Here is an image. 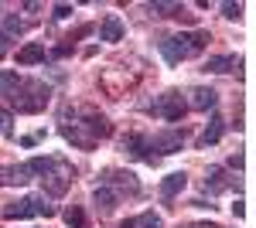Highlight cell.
<instances>
[{
    "label": "cell",
    "instance_id": "cell-9",
    "mask_svg": "<svg viewBox=\"0 0 256 228\" xmlns=\"http://www.w3.org/2000/svg\"><path fill=\"white\" fill-rule=\"evenodd\" d=\"M184 102H188V109L208 113V109L218 102V92H216V89H208V85H195V89L188 92V99H184Z\"/></svg>",
    "mask_w": 256,
    "mask_h": 228
},
{
    "label": "cell",
    "instance_id": "cell-23",
    "mask_svg": "<svg viewBox=\"0 0 256 228\" xmlns=\"http://www.w3.org/2000/svg\"><path fill=\"white\" fill-rule=\"evenodd\" d=\"M134 222H137V228H164V218L154 215V211H144V215L134 218Z\"/></svg>",
    "mask_w": 256,
    "mask_h": 228
},
{
    "label": "cell",
    "instance_id": "cell-31",
    "mask_svg": "<svg viewBox=\"0 0 256 228\" xmlns=\"http://www.w3.org/2000/svg\"><path fill=\"white\" fill-rule=\"evenodd\" d=\"M120 228H137V222H134V218H126V222H123Z\"/></svg>",
    "mask_w": 256,
    "mask_h": 228
},
{
    "label": "cell",
    "instance_id": "cell-18",
    "mask_svg": "<svg viewBox=\"0 0 256 228\" xmlns=\"http://www.w3.org/2000/svg\"><path fill=\"white\" fill-rule=\"evenodd\" d=\"M99 38L102 41H123V20L116 14H110V17L99 24Z\"/></svg>",
    "mask_w": 256,
    "mask_h": 228
},
{
    "label": "cell",
    "instance_id": "cell-25",
    "mask_svg": "<svg viewBox=\"0 0 256 228\" xmlns=\"http://www.w3.org/2000/svg\"><path fill=\"white\" fill-rule=\"evenodd\" d=\"M147 10H150V14H168V10L174 14L178 3H164V0H158V3H147Z\"/></svg>",
    "mask_w": 256,
    "mask_h": 228
},
{
    "label": "cell",
    "instance_id": "cell-17",
    "mask_svg": "<svg viewBox=\"0 0 256 228\" xmlns=\"http://www.w3.org/2000/svg\"><path fill=\"white\" fill-rule=\"evenodd\" d=\"M232 188V181L226 177V171L222 167H208V174H205V191L208 194H222V191Z\"/></svg>",
    "mask_w": 256,
    "mask_h": 228
},
{
    "label": "cell",
    "instance_id": "cell-6",
    "mask_svg": "<svg viewBox=\"0 0 256 228\" xmlns=\"http://www.w3.org/2000/svg\"><path fill=\"white\" fill-rule=\"evenodd\" d=\"M188 109V102H184V95L178 92V89H168L164 95H158V102L150 106V113L160 116V119H168V123H178L181 116Z\"/></svg>",
    "mask_w": 256,
    "mask_h": 228
},
{
    "label": "cell",
    "instance_id": "cell-27",
    "mask_svg": "<svg viewBox=\"0 0 256 228\" xmlns=\"http://www.w3.org/2000/svg\"><path fill=\"white\" fill-rule=\"evenodd\" d=\"M72 48H76V41H72V38H65V41H62V44H58V48L52 51V58H65V55H68V51H72Z\"/></svg>",
    "mask_w": 256,
    "mask_h": 228
},
{
    "label": "cell",
    "instance_id": "cell-14",
    "mask_svg": "<svg viewBox=\"0 0 256 228\" xmlns=\"http://www.w3.org/2000/svg\"><path fill=\"white\" fill-rule=\"evenodd\" d=\"M24 31H28V24H24L18 14H0V48H4L10 38L24 34Z\"/></svg>",
    "mask_w": 256,
    "mask_h": 228
},
{
    "label": "cell",
    "instance_id": "cell-4",
    "mask_svg": "<svg viewBox=\"0 0 256 228\" xmlns=\"http://www.w3.org/2000/svg\"><path fill=\"white\" fill-rule=\"evenodd\" d=\"M52 215H55V205H48L44 194H28V198H20V201L4 208L7 222H14V218H52Z\"/></svg>",
    "mask_w": 256,
    "mask_h": 228
},
{
    "label": "cell",
    "instance_id": "cell-3",
    "mask_svg": "<svg viewBox=\"0 0 256 228\" xmlns=\"http://www.w3.org/2000/svg\"><path fill=\"white\" fill-rule=\"evenodd\" d=\"M72 181H76V167L68 164V160H62V157H48V167L41 174V188L48 198H62L65 191L72 188Z\"/></svg>",
    "mask_w": 256,
    "mask_h": 228
},
{
    "label": "cell",
    "instance_id": "cell-29",
    "mask_svg": "<svg viewBox=\"0 0 256 228\" xmlns=\"http://www.w3.org/2000/svg\"><path fill=\"white\" fill-rule=\"evenodd\" d=\"M229 167H232V171H242V153H232V157H229Z\"/></svg>",
    "mask_w": 256,
    "mask_h": 228
},
{
    "label": "cell",
    "instance_id": "cell-11",
    "mask_svg": "<svg viewBox=\"0 0 256 228\" xmlns=\"http://www.w3.org/2000/svg\"><path fill=\"white\" fill-rule=\"evenodd\" d=\"M62 136H65L72 147H79V150H92V147H96V140L86 133L82 123H65V126H62Z\"/></svg>",
    "mask_w": 256,
    "mask_h": 228
},
{
    "label": "cell",
    "instance_id": "cell-26",
    "mask_svg": "<svg viewBox=\"0 0 256 228\" xmlns=\"http://www.w3.org/2000/svg\"><path fill=\"white\" fill-rule=\"evenodd\" d=\"M52 17H55V20L72 17V3H55V7H52Z\"/></svg>",
    "mask_w": 256,
    "mask_h": 228
},
{
    "label": "cell",
    "instance_id": "cell-24",
    "mask_svg": "<svg viewBox=\"0 0 256 228\" xmlns=\"http://www.w3.org/2000/svg\"><path fill=\"white\" fill-rule=\"evenodd\" d=\"M0 133L7 136V140L14 136V116L7 113V109H0Z\"/></svg>",
    "mask_w": 256,
    "mask_h": 228
},
{
    "label": "cell",
    "instance_id": "cell-22",
    "mask_svg": "<svg viewBox=\"0 0 256 228\" xmlns=\"http://www.w3.org/2000/svg\"><path fill=\"white\" fill-rule=\"evenodd\" d=\"M18 82H20V75H18V72L4 68V72H0V95H10L14 89H18Z\"/></svg>",
    "mask_w": 256,
    "mask_h": 228
},
{
    "label": "cell",
    "instance_id": "cell-15",
    "mask_svg": "<svg viewBox=\"0 0 256 228\" xmlns=\"http://www.w3.org/2000/svg\"><path fill=\"white\" fill-rule=\"evenodd\" d=\"M123 150L134 153V157H140V160H150V164H154V153H150V143H147V136H144V133H126Z\"/></svg>",
    "mask_w": 256,
    "mask_h": 228
},
{
    "label": "cell",
    "instance_id": "cell-12",
    "mask_svg": "<svg viewBox=\"0 0 256 228\" xmlns=\"http://www.w3.org/2000/svg\"><path fill=\"white\" fill-rule=\"evenodd\" d=\"M184 188H188V174L174 171V174H168V177L160 181V198H164V201H174Z\"/></svg>",
    "mask_w": 256,
    "mask_h": 228
},
{
    "label": "cell",
    "instance_id": "cell-19",
    "mask_svg": "<svg viewBox=\"0 0 256 228\" xmlns=\"http://www.w3.org/2000/svg\"><path fill=\"white\" fill-rule=\"evenodd\" d=\"M44 58H48L44 44H34V41H31V44H24V48L18 51V65H38V61H44Z\"/></svg>",
    "mask_w": 256,
    "mask_h": 228
},
{
    "label": "cell",
    "instance_id": "cell-28",
    "mask_svg": "<svg viewBox=\"0 0 256 228\" xmlns=\"http://www.w3.org/2000/svg\"><path fill=\"white\" fill-rule=\"evenodd\" d=\"M222 14H226L229 20H239V14H242V7H239V3H222Z\"/></svg>",
    "mask_w": 256,
    "mask_h": 228
},
{
    "label": "cell",
    "instance_id": "cell-21",
    "mask_svg": "<svg viewBox=\"0 0 256 228\" xmlns=\"http://www.w3.org/2000/svg\"><path fill=\"white\" fill-rule=\"evenodd\" d=\"M62 218H65V225H68V228H86V211H82L79 205L65 208V215H62Z\"/></svg>",
    "mask_w": 256,
    "mask_h": 228
},
{
    "label": "cell",
    "instance_id": "cell-5",
    "mask_svg": "<svg viewBox=\"0 0 256 228\" xmlns=\"http://www.w3.org/2000/svg\"><path fill=\"white\" fill-rule=\"evenodd\" d=\"M44 167H48V157H31V160L18 164V167H0V188H18V184H28V181L41 177Z\"/></svg>",
    "mask_w": 256,
    "mask_h": 228
},
{
    "label": "cell",
    "instance_id": "cell-7",
    "mask_svg": "<svg viewBox=\"0 0 256 228\" xmlns=\"http://www.w3.org/2000/svg\"><path fill=\"white\" fill-rule=\"evenodd\" d=\"M102 184L106 188H113L116 194H130V198H137L140 194V181L134 171H106L102 174Z\"/></svg>",
    "mask_w": 256,
    "mask_h": 228
},
{
    "label": "cell",
    "instance_id": "cell-13",
    "mask_svg": "<svg viewBox=\"0 0 256 228\" xmlns=\"http://www.w3.org/2000/svg\"><path fill=\"white\" fill-rule=\"evenodd\" d=\"M116 201H120V194L113 188H106V184H99V188L92 191V205H96L99 215H113V211H116Z\"/></svg>",
    "mask_w": 256,
    "mask_h": 228
},
{
    "label": "cell",
    "instance_id": "cell-16",
    "mask_svg": "<svg viewBox=\"0 0 256 228\" xmlns=\"http://www.w3.org/2000/svg\"><path fill=\"white\" fill-rule=\"evenodd\" d=\"M222 133H226V119H222V116H212L208 126H205L202 136H198V147H202V150H205V147H216L218 140H222Z\"/></svg>",
    "mask_w": 256,
    "mask_h": 228
},
{
    "label": "cell",
    "instance_id": "cell-10",
    "mask_svg": "<svg viewBox=\"0 0 256 228\" xmlns=\"http://www.w3.org/2000/svg\"><path fill=\"white\" fill-rule=\"evenodd\" d=\"M82 126H86V133L92 136V140H106V136L113 133L110 119H106V116H99V113H92V109H86V113H82Z\"/></svg>",
    "mask_w": 256,
    "mask_h": 228
},
{
    "label": "cell",
    "instance_id": "cell-1",
    "mask_svg": "<svg viewBox=\"0 0 256 228\" xmlns=\"http://www.w3.org/2000/svg\"><path fill=\"white\" fill-rule=\"evenodd\" d=\"M208 44V31H192V34H168L160 38V55L168 65H181L184 58H195Z\"/></svg>",
    "mask_w": 256,
    "mask_h": 228
},
{
    "label": "cell",
    "instance_id": "cell-30",
    "mask_svg": "<svg viewBox=\"0 0 256 228\" xmlns=\"http://www.w3.org/2000/svg\"><path fill=\"white\" fill-rule=\"evenodd\" d=\"M41 140V133H31V136H24V140H20V143H24V147H34V143H38Z\"/></svg>",
    "mask_w": 256,
    "mask_h": 228
},
{
    "label": "cell",
    "instance_id": "cell-2",
    "mask_svg": "<svg viewBox=\"0 0 256 228\" xmlns=\"http://www.w3.org/2000/svg\"><path fill=\"white\" fill-rule=\"evenodd\" d=\"M52 99V89L41 82V78H20L18 89L10 92V106L18 113H41Z\"/></svg>",
    "mask_w": 256,
    "mask_h": 228
},
{
    "label": "cell",
    "instance_id": "cell-20",
    "mask_svg": "<svg viewBox=\"0 0 256 228\" xmlns=\"http://www.w3.org/2000/svg\"><path fill=\"white\" fill-rule=\"evenodd\" d=\"M239 68V55H216L205 61V72H232Z\"/></svg>",
    "mask_w": 256,
    "mask_h": 228
},
{
    "label": "cell",
    "instance_id": "cell-8",
    "mask_svg": "<svg viewBox=\"0 0 256 228\" xmlns=\"http://www.w3.org/2000/svg\"><path fill=\"white\" fill-rule=\"evenodd\" d=\"M147 143H150V150H158L160 157H168V153H178V150H181L184 133H181V130H160V133L147 136Z\"/></svg>",
    "mask_w": 256,
    "mask_h": 228
}]
</instances>
